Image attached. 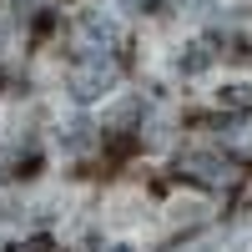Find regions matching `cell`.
Wrapping results in <instances>:
<instances>
[{
    "instance_id": "6da1fadb",
    "label": "cell",
    "mask_w": 252,
    "mask_h": 252,
    "mask_svg": "<svg viewBox=\"0 0 252 252\" xmlns=\"http://www.w3.org/2000/svg\"><path fill=\"white\" fill-rule=\"evenodd\" d=\"M116 76H121V66H116L111 51H81L76 66H71V96L76 101H96L101 91L116 86Z\"/></svg>"
},
{
    "instance_id": "7a4b0ae2",
    "label": "cell",
    "mask_w": 252,
    "mask_h": 252,
    "mask_svg": "<svg viewBox=\"0 0 252 252\" xmlns=\"http://www.w3.org/2000/svg\"><path fill=\"white\" fill-rule=\"evenodd\" d=\"M177 172L192 177V182H202V187H227V182H232V161L217 157V152H182L177 157Z\"/></svg>"
},
{
    "instance_id": "3957f363",
    "label": "cell",
    "mask_w": 252,
    "mask_h": 252,
    "mask_svg": "<svg viewBox=\"0 0 252 252\" xmlns=\"http://www.w3.org/2000/svg\"><path fill=\"white\" fill-rule=\"evenodd\" d=\"M81 40H86V51H106V46H116V26L101 15H86L81 20Z\"/></svg>"
},
{
    "instance_id": "277c9868",
    "label": "cell",
    "mask_w": 252,
    "mask_h": 252,
    "mask_svg": "<svg viewBox=\"0 0 252 252\" xmlns=\"http://www.w3.org/2000/svg\"><path fill=\"white\" fill-rule=\"evenodd\" d=\"M207 61H212V56H207V46H197L192 56H187V61H182V71H187V76H192V71H202V66H207Z\"/></svg>"
},
{
    "instance_id": "5b68a950",
    "label": "cell",
    "mask_w": 252,
    "mask_h": 252,
    "mask_svg": "<svg viewBox=\"0 0 252 252\" xmlns=\"http://www.w3.org/2000/svg\"><path fill=\"white\" fill-rule=\"evenodd\" d=\"M15 252H56V242L51 237H31V242H20Z\"/></svg>"
},
{
    "instance_id": "8992f818",
    "label": "cell",
    "mask_w": 252,
    "mask_h": 252,
    "mask_svg": "<svg viewBox=\"0 0 252 252\" xmlns=\"http://www.w3.org/2000/svg\"><path fill=\"white\" fill-rule=\"evenodd\" d=\"M15 15H31V0H15Z\"/></svg>"
},
{
    "instance_id": "52a82bcc",
    "label": "cell",
    "mask_w": 252,
    "mask_h": 252,
    "mask_svg": "<svg viewBox=\"0 0 252 252\" xmlns=\"http://www.w3.org/2000/svg\"><path fill=\"white\" fill-rule=\"evenodd\" d=\"M111 252H131V247H111Z\"/></svg>"
}]
</instances>
